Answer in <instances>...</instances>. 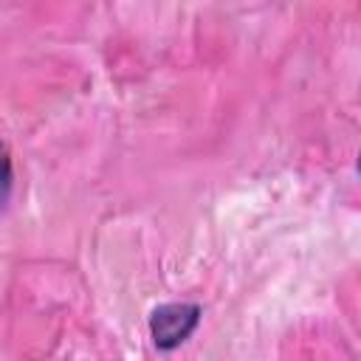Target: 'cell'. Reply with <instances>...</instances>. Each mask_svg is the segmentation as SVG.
Here are the masks:
<instances>
[{
    "instance_id": "obj_1",
    "label": "cell",
    "mask_w": 361,
    "mask_h": 361,
    "mask_svg": "<svg viewBox=\"0 0 361 361\" xmlns=\"http://www.w3.org/2000/svg\"><path fill=\"white\" fill-rule=\"evenodd\" d=\"M200 322V305L195 302H166L149 316V336L158 350L180 347Z\"/></svg>"
},
{
    "instance_id": "obj_2",
    "label": "cell",
    "mask_w": 361,
    "mask_h": 361,
    "mask_svg": "<svg viewBox=\"0 0 361 361\" xmlns=\"http://www.w3.org/2000/svg\"><path fill=\"white\" fill-rule=\"evenodd\" d=\"M355 166H358V172H361V152H358V164H355Z\"/></svg>"
}]
</instances>
